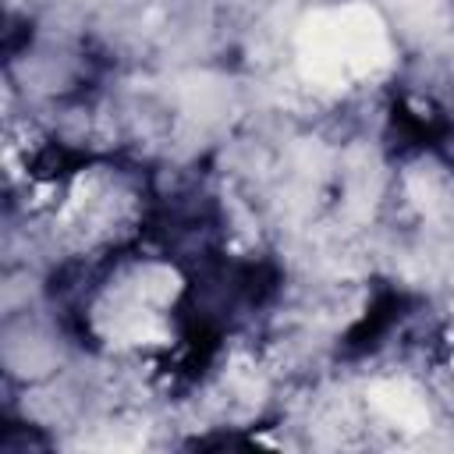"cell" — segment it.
Here are the masks:
<instances>
[{
    "label": "cell",
    "mask_w": 454,
    "mask_h": 454,
    "mask_svg": "<svg viewBox=\"0 0 454 454\" xmlns=\"http://www.w3.org/2000/svg\"><path fill=\"white\" fill-rule=\"evenodd\" d=\"M390 60V43L380 14L369 4L316 11L298 28L301 74L323 89H344L355 78L376 74Z\"/></svg>",
    "instance_id": "1"
},
{
    "label": "cell",
    "mask_w": 454,
    "mask_h": 454,
    "mask_svg": "<svg viewBox=\"0 0 454 454\" xmlns=\"http://www.w3.org/2000/svg\"><path fill=\"white\" fill-rule=\"evenodd\" d=\"M369 401L376 411H383L390 422L404 426V429H426L429 426V411L422 404V397L404 387V383H372L369 387Z\"/></svg>",
    "instance_id": "2"
}]
</instances>
